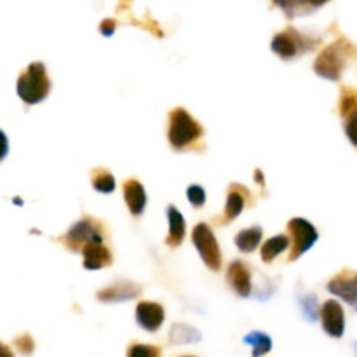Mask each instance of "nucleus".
Masks as SVG:
<instances>
[{
	"mask_svg": "<svg viewBox=\"0 0 357 357\" xmlns=\"http://www.w3.org/2000/svg\"><path fill=\"white\" fill-rule=\"evenodd\" d=\"M253 204V199H251V192L248 190L243 185L232 183L229 187V195H227V204L223 215L216 220L218 225H229L232 220H236L237 216L243 213V209L246 208V204Z\"/></svg>",
	"mask_w": 357,
	"mask_h": 357,
	"instance_id": "nucleus-9",
	"label": "nucleus"
},
{
	"mask_svg": "<svg viewBox=\"0 0 357 357\" xmlns=\"http://www.w3.org/2000/svg\"><path fill=\"white\" fill-rule=\"evenodd\" d=\"M321 324L331 338H342L345 333V314L337 300H328L321 307Z\"/></svg>",
	"mask_w": 357,
	"mask_h": 357,
	"instance_id": "nucleus-10",
	"label": "nucleus"
},
{
	"mask_svg": "<svg viewBox=\"0 0 357 357\" xmlns=\"http://www.w3.org/2000/svg\"><path fill=\"white\" fill-rule=\"evenodd\" d=\"M192 243L197 248L202 261H204V265L209 271L218 272L222 268V251H220L218 241H216L215 234H213L211 227L208 223H199V225H195L194 232H192Z\"/></svg>",
	"mask_w": 357,
	"mask_h": 357,
	"instance_id": "nucleus-6",
	"label": "nucleus"
},
{
	"mask_svg": "<svg viewBox=\"0 0 357 357\" xmlns=\"http://www.w3.org/2000/svg\"><path fill=\"white\" fill-rule=\"evenodd\" d=\"M142 293V286L135 284L131 281H119L115 284L108 286V288L101 289L98 293V300L107 303H119L126 302V300H132Z\"/></svg>",
	"mask_w": 357,
	"mask_h": 357,
	"instance_id": "nucleus-13",
	"label": "nucleus"
},
{
	"mask_svg": "<svg viewBox=\"0 0 357 357\" xmlns=\"http://www.w3.org/2000/svg\"><path fill=\"white\" fill-rule=\"evenodd\" d=\"M82 265L87 271H100V268L108 267L114 261L108 246H105L103 241H93V243L86 244L82 250Z\"/></svg>",
	"mask_w": 357,
	"mask_h": 357,
	"instance_id": "nucleus-12",
	"label": "nucleus"
},
{
	"mask_svg": "<svg viewBox=\"0 0 357 357\" xmlns=\"http://www.w3.org/2000/svg\"><path fill=\"white\" fill-rule=\"evenodd\" d=\"M319 40L310 38L307 35L300 33L295 28H286L281 33L274 35L272 38V51L282 59H293L296 56L303 54L307 51H312L317 47Z\"/></svg>",
	"mask_w": 357,
	"mask_h": 357,
	"instance_id": "nucleus-5",
	"label": "nucleus"
},
{
	"mask_svg": "<svg viewBox=\"0 0 357 357\" xmlns=\"http://www.w3.org/2000/svg\"><path fill=\"white\" fill-rule=\"evenodd\" d=\"M124 199L132 216L138 218V216L143 215L146 206V194L145 187L138 180L124 181Z\"/></svg>",
	"mask_w": 357,
	"mask_h": 357,
	"instance_id": "nucleus-15",
	"label": "nucleus"
},
{
	"mask_svg": "<svg viewBox=\"0 0 357 357\" xmlns=\"http://www.w3.org/2000/svg\"><path fill=\"white\" fill-rule=\"evenodd\" d=\"M51 80H49L45 65L40 61L30 63L17 77L16 93L26 105H37L49 96Z\"/></svg>",
	"mask_w": 357,
	"mask_h": 357,
	"instance_id": "nucleus-3",
	"label": "nucleus"
},
{
	"mask_svg": "<svg viewBox=\"0 0 357 357\" xmlns=\"http://www.w3.org/2000/svg\"><path fill=\"white\" fill-rule=\"evenodd\" d=\"M2 357H14L13 352H10V349L7 347L6 344H2Z\"/></svg>",
	"mask_w": 357,
	"mask_h": 357,
	"instance_id": "nucleus-31",
	"label": "nucleus"
},
{
	"mask_svg": "<svg viewBox=\"0 0 357 357\" xmlns=\"http://www.w3.org/2000/svg\"><path fill=\"white\" fill-rule=\"evenodd\" d=\"M261 236H264L261 227H251V229L241 230L234 241H236V246L239 248V251H243V253H253L260 246Z\"/></svg>",
	"mask_w": 357,
	"mask_h": 357,
	"instance_id": "nucleus-19",
	"label": "nucleus"
},
{
	"mask_svg": "<svg viewBox=\"0 0 357 357\" xmlns=\"http://www.w3.org/2000/svg\"><path fill=\"white\" fill-rule=\"evenodd\" d=\"M91 183H93L94 190L100 194H112L115 190L114 174L105 167H94L91 171Z\"/></svg>",
	"mask_w": 357,
	"mask_h": 357,
	"instance_id": "nucleus-21",
	"label": "nucleus"
},
{
	"mask_svg": "<svg viewBox=\"0 0 357 357\" xmlns=\"http://www.w3.org/2000/svg\"><path fill=\"white\" fill-rule=\"evenodd\" d=\"M354 351H356V354H357V342H354Z\"/></svg>",
	"mask_w": 357,
	"mask_h": 357,
	"instance_id": "nucleus-32",
	"label": "nucleus"
},
{
	"mask_svg": "<svg viewBox=\"0 0 357 357\" xmlns=\"http://www.w3.org/2000/svg\"><path fill=\"white\" fill-rule=\"evenodd\" d=\"M14 347H16L23 356H31L35 351V342L33 338H31V335L23 333L14 340Z\"/></svg>",
	"mask_w": 357,
	"mask_h": 357,
	"instance_id": "nucleus-25",
	"label": "nucleus"
},
{
	"mask_svg": "<svg viewBox=\"0 0 357 357\" xmlns=\"http://www.w3.org/2000/svg\"><path fill=\"white\" fill-rule=\"evenodd\" d=\"M255 176H257V181L258 183L261 185V187H265V180H264V173H261L260 169H257L255 171Z\"/></svg>",
	"mask_w": 357,
	"mask_h": 357,
	"instance_id": "nucleus-30",
	"label": "nucleus"
},
{
	"mask_svg": "<svg viewBox=\"0 0 357 357\" xmlns=\"http://www.w3.org/2000/svg\"><path fill=\"white\" fill-rule=\"evenodd\" d=\"M227 279H229V284L232 286L234 291L239 296L248 298L251 295V272L243 260H234L229 265Z\"/></svg>",
	"mask_w": 357,
	"mask_h": 357,
	"instance_id": "nucleus-14",
	"label": "nucleus"
},
{
	"mask_svg": "<svg viewBox=\"0 0 357 357\" xmlns=\"http://www.w3.org/2000/svg\"><path fill=\"white\" fill-rule=\"evenodd\" d=\"M302 310L305 319H309L310 323L317 319V303H316V296L307 295V298L302 300Z\"/></svg>",
	"mask_w": 357,
	"mask_h": 357,
	"instance_id": "nucleus-27",
	"label": "nucleus"
},
{
	"mask_svg": "<svg viewBox=\"0 0 357 357\" xmlns=\"http://www.w3.org/2000/svg\"><path fill=\"white\" fill-rule=\"evenodd\" d=\"M204 136L201 122L192 117L185 108H174L169 114V128H167V139L176 152L192 149L197 145Z\"/></svg>",
	"mask_w": 357,
	"mask_h": 357,
	"instance_id": "nucleus-2",
	"label": "nucleus"
},
{
	"mask_svg": "<svg viewBox=\"0 0 357 357\" xmlns=\"http://www.w3.org/2000/svg\"><path fill=\"white\" fill-rule=\"evenodd\" d=\"M326 2H330V0H274L275 6H278L289 20H291V17L312 14L314 10L323 7Z\"/></svg>",
	"mask_w": 357,
	"mask_h": 357,
	"instance_id": "nucleus-16",
	"label": "nucleus"
},
{
	"mask_svg": "<svg viewBox=\"0 0 357 357\" xmlns=\"http://www.w3.org/2000/svg\"><path fill=\"white\" fill-rule=\"evenodd\" d=\"M115 28H117V21L112 20V17H107V20L101 21V24H100V31L105 35V37H112L115 31Z\"/></svg>",
	"mask_w": 357,
	"mask_h": 357,
	"instance_id": "nucleus-29",
	"label": "nucleus"
},
{
	"mask_svg": "<svg viewBox=\"0 0 357 357\" xmlns=\"http://www.w3.org/2000/svg\"><path fill=\"white\" fill-rule=\"evenodd\" d=\"M345 135L351 139L352 145L357 146V112L345 119Z\"/></svg>",
	"mask_w": 357,
	"mask_h": 357,
	"instance_id": "nucleus-28",
	"label": "nucleus"
},
{
	"mask_svg": "<svg viewBox=\"0 0 357 357\" xmlns=\"http://www.w3.org/2000/svg\"><path fill=\"white\" fill-rule=\"evenodd\" d=\"M289 244H291V241H289V237L284 236V234L271 237V239L265 241L264 246H261V260H264L265 264H271L275 257H279L282 251L288 250Z\"/></svg>",
	"mask_w": 357,
	"mask_h": 357,
	"instance_id": "nucleus-20",
	"label": "nucleus"
},
{
	"mask_svg": "<svg viewBox=\"0 0 357 357\" xmlns=\"http://www.w3.org/2000/svg\"><path fill=\"white\" fill-rule=\"evenodd\" d=\"M164 307L155 302H139L136 305V323L149 333H155L164 323Z\"/></svg>",
	"mask_w": 357,
	"mask_h": 357,
	"instance_id": "nucleus-11",
	"label": "nucleus"
},
{
	"mask_svg": "<svg viewBox=\"0 0 357 357\" xmlns=\"http://www.w3.org/2000/svg\"><path fill=\"white\" fill-rule=\"evenodd\" d=\"M357 58V45L340 37L319 52L314 61V72L326 80H340L349 63Z\"/></svg>",
	"mask_w": 357,
	"mask_h": 357,
	"instance_id": "nucleus-1",
	"label": "nucleus"
},
{
	"mask_svg": "<svg viewBox=\"0 0 357 357\" xmlns=\"http://www.w3.org/2000/svg\"><path fill=\"white\" fill-rule=\"evenodd\" d=\"M187 197H188V201H190L192 206H195V208H202L206 202L204 188H202L201 185H190L187 190Z\"/></svg>",
	"mask_w": 357,
	"mask_h": 357,
	"instance_id": "nucleus-26",
	"label": "nucleus"
},
{
	"mask_svg": "<svg viewBox=\"0 0 357 357\" xmlns=\"http://www.w3.org/2000/svg\"><path fill=\"white\" fill-rule=\"evenodd\" d=\"M162 351L157 345L131 344L128 349V357H160Z\"/></svg>",
	"mask_w": 357,
	"mask_h": 357,
	"instance_id": "nucleus-24",
	"label": "nucleus"
},
{
	"mask_svg": "<svg viewBox=\"0 0 357 357\" xmlns=\"http://www.w3.org/2000/svg\"><path fill=\"white\" fill-rule=\"evenodd\" d=\"M181 357H195V356H181Z\"/></svg>",
	"mask_w": 357,
	"mask_h": 357,
	"instance_id": "nucleus-33",
	"label": "nucleus"
},
{
	"mask_svg": "<svg viewBox=\"0 0 357 357\" xmlns=\"http://www.w3.org/2000/svg\"><path fill=\"white\" fill-rule=\"evenodd\" d=\"M244 344L253 347V357H264L272 351V338L264 331H251L244 337Z\"/></svg>",
	"mask_w": 357,
	"mask_h": 357,
	"instance_id": "nucleus-22",
	"label": "nucleus"
},
{
	"mask_svg": "<svg viewBox=\"0 0 357 357\" xmlns=\"http://www.w3.org/2000/svg\"><path fill=\"white\" fill-rule=\"evenodd\" d=\"M338 112L344 119L351 117L357 112V89L356 87H342L340 91V103H338Z\"/></svg>",
	"mask_w": 357,
	"mask_h": 357,
	"instance_id": "nucleus-23",
	"label": "nucleus"
},
{
	"mask_svg": "<svg viewBox=\"0 0 357 357\" xmlns=\"http://www.w3.org/2000/svg\"><path fill=\"white\" fill-rule=\"evenodd\" d=\"M105 234L107 232H105L103 223L91 216H84L65 236L58 237V243H61L66 250L73 251V253H82L86 244L93 243V241H103Z\"/></svg>",
	"mask_w": 357,
	"mask_h": 357,
	"instance_id": "nucleus-4",
	"label": "nucleus"
},
{
	"mask_svg": "<svg viewBox=\"0 0 357 357\" xmlns=\"http://www.w3.org/2000/svg\"><path fill=\"white\" fill-rule=\"evenodd\" d=\"M288 234H289V257L288 261H296L303 253L310 250L319 239L316 227L305 218H291L288 222Z\"/></svg>",
	"mask_w": 357,
	"mask_h": 357,
	"instance_id": "nucleus-7",
	"label": "nucleus"
},
{
	"mask_svg": "<svg viewBox=\"0 0 357 357\" xmlns=\"http://www.w3.org/2000/svg\"><path fill=\"white\" fill-rule=\"evenodd\" d=\"M202 340L201 331L195 330L190 324H173L169 331V342L173 345H187V344H197Z\"/></svg>",
	"mask_w": 357,
	"mask_h": 357,
	"instance_id": "nucleus-18",
	"label": "nucleus"
},
{
	"mask_svg": "<svg viewBox=\"0 0 357 357\" xmlns=\"http://www.w3.org/2000/svg\"><path fill=\"white\" fill-rule=\"evenodd\" d=\"M328 291L331 295L338 296L344 300L345 303L352 307L357 312V272L356 271H345L338 272L330 282H328Z\"/></svg>",
	"mask_w": 357,
	"mask_h": 357,
	"instance_id": "nucleus-8",
	"label": "nucleus"
},
{
	"mask_svg": "<svg viewBox=\"0 0 357 357\" xmlns=\"http://www.w3.org/2000/svg\"><path fill=\"white\" fill-rule=\"evenodd\" d=\"M167 222H169V234L166 237V244L169 248H178L183 243L187 232L183 215L174 206H167Z\"/></svg>",
	"mask_w": 357,
	"mask_h": 357,
	"instance_id": "nucleus-17",
	"label": "nucleus"
}]
</instances>
